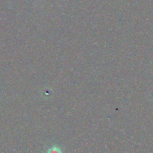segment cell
Here are the masks:
<instances>
[{
	"mask_svg": "<svg viewBox=\"0 0 153 153\" xmlns=\"http://www.w3.org/2000/svg\"><path fill=\"white\" fill-rule=\"evenodd\" d=\"M47 153H62V151L59 147L56 146H52L49 150L47 151Z\"/></svg>",
	"mask_w": 153,
	"mask_h": 153,
	"instance_id": "1",
	"label": "cell"
}]
</instances>
